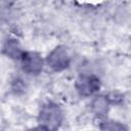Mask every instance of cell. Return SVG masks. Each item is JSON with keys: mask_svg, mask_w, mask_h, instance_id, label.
<instances>
[{"mask_svg": "<svg viewBox=\"0 0 131 131\" xmlns=\"http://www.w3.org/2000/svg\"><path fill=\"white\" fill-rule=\"evenodd\" d=\"M64 119L61 106L53 101H47L41 105L37 115V125L39 129L55 131L60 128Z\"/></svg>", "mask_w": 131, "mask_h": 131, "instance_id": "obj_1", "label": "cell"}, {"mask_svg": "<svg viewBox=\"0 0 131 131\" xmlns=\"http://www.w3.org/2000/svg\"><path fill=\"white\" fill-rule=\"evenodd\" d=\"M74 88L81 97L88 98L97 94L101 88L100 78L93 73H80L74 82Z\"/></svg>", "mask_w": 131, "mask_h": 131, "instance_id": "obj_2", "label": "cell"}, {"mask_svg": "<svg viewBox=\"0 0 131 131\" xmlns=\"http://www.w3.org/2000/svg\"><path fill=\"white\" fill-rule=\"evenodd\" d=\"M46 66L54 73H61L72 64V55L64 45H57L51 49L45 57Z\"/></svg>", "mask_w": 131, "mask_h": 131, "instance_id": "obj_3", "label": "cell"}, {"mask_svg": "<svg viewBox=\"0 0 131 131\" xmlns=\"http://www.w3.org/2000/svg\"><path fill=\"white\" fill-rule=\"evenodd\" d=\"M18 62L21 72L28 76L40 75L46 66L45 58L42 56V54L32 50H25Z\"/></svg>", "mask_w": 131, "mask_h": 131, "instance_id": "obj_4", "label": "cell"}, {"mask_svg": "<svg viewBox=\"0 0 131 131\" xmlns=\"http://www.w3.org/2000/svg\"><path fill=\"white\" fill-rule=\"evenodd\" d=\"M112 104L110 103L105 94H95L91 97L89 108L96 118H106Z\"/></svg>", "mask_w": 131, "mask_h": 131, "instance_id": "obj_5", "label": "cell"}, {"mask_svg": "<svg viewBox=\"0 0 131 131\" xmlns=\"http://www.w3.org/2000/svg\"><path fill=\"white\" fill-rule=\"evenodd\" d=\"M25 49L20 41L15 37L7 38L2 45V54L11 60L18 61L24 54Z\"/></svg>", "mask_w": 131, "mask_h": 131, "instance_id": "obj_6", "label": "cell"}, {"mask_svg": "<svg viewBox=\"0 0 131 131\" xmlns=\"http://www.w3.org/2000/svg\"><path fill=\"white\" fill-rule=\"evenodd\" d=\"M99 121L98 128L100 130H110V131H118V130H127L128 128L118 121L110 120L106 118H97Z\"/></svg>", "mask_w": 131, "mask_h": 131, "instance_id": "obj_7", "label": "cell"}, {"mask_svg": "<svg viewBox=\"0 0 131 131\" xmlns=\"http://www.w3.org/2000/svg\"><path fill=\"white\" fill-rule=\"evenodd\" d=\"M27 84L21 78L16 77L10 83V89L15 95H21L27 91Z\"/></svg>", "mask_w": 131, "mask_h": 131, "instance_id": "obj_8", "label": "cell"}, {"mask_svg": "<svg viewBox=\"0 0 131 131\" xmlns=\"http://www.w3.org/2000/svg\"><path fill=\"white\" fill-rule=\"evenodd\" d=\"M105 95L112 105H121L125 99L124 93H122L119 90H112L108 93H106Z\"/></svg>", "mask_w": 131, "mask_h": 131, "instance_id": "obj_9", "label": "cell"}]
</instances>
